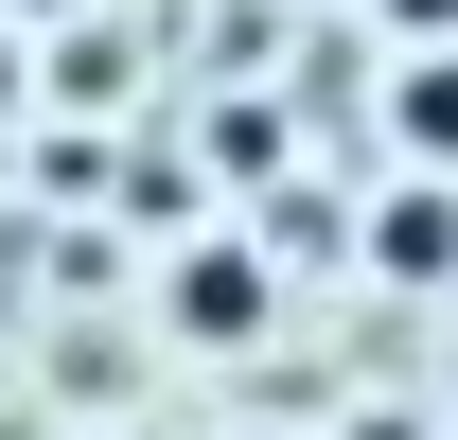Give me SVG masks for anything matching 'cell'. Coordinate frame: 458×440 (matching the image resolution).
I'll return each instance as SVG.
<instances>
[{
  "instance_id": "6da1fadb",
  "label": "cell",
  "mask_w": 458,
  "mask_h": 440,
  "mask_svg": "<svg viewBox=\"0 0 458 440\" xmlns=\"http://www.w3.org/2000/svg\"><path fill=\"white\" fill-rule=\"evenodd\" d=\"M176 334L247 352V334H265V265H247V247H176Z\"/></svg>"
},
{
  "instance_id": "5b68a950",
  "label": "cell",
  "mask_w": 458,
  "mask_h": 440,
  "mask_svg": "<svg viewBox=\"0 0 458 440\" xmlns=\"http://www.w3.org/2000/svg\"><path fill=\"white\" fill-rule=\"evenodd\" d=\"M54 106V89H36V36H18V18H0V141H18V123Z\"/></svg>"
},
{
  "instance_id": "3957f363",
  "label": "cell",
  "mask_w": 458,
  "mask_h": 440,
  "mask_svg": "<svg viewBox=\"0 0 458 440\" xmlns=\"http://www.w3.org/2000/svg\"><path fill=\"white\" fill-rule=\"evenodd\" d=\"M388 141H405L423 176H458V36H441V54H405V89H388Z\"/></svg>"
},
{
  "instance_id": "52a82bcc",
  "label": "cell",
  "mask_w": 458,
  "mask_h": 440,
  "mask_svg": "<svg viewBox=\"0 0 458 440\" xmlns=\"http://www.w3.org/2000/svg\"><path fill=\"white\" fill-rule=\"evenodd\" d=\"M352 440H423V423H352Z\"/></svg>"
},
{
  "instance_id": "277c9868",
  "label": "cell",
  "mask_w": 458,
  "mask_h": 440,
  "mask_svg": "<svg viewBox=\"0 0 458 440\" xmlns=\"http://www.w3.org/2000/svg\"><path fill=\"white\" fill-rule=\"evenodd\" d=\"M36 89H54V106H123V54H106V36H54Z\"/></svg>"
},
{
  "instance_id": "ba28073f",
  "label": "cell",
  "mask_w": 458,
  "mask_h": 440,
  "mask_svg": "<svg viewBox=\"0 0 458 440\" xmlns=\"http://www.w3.org/2000/svg\"><path fill=\"white\" fill-rule=\"evenodd\" d=\"M54 18H71V0H54Z\"/></svg>"
},
{
  "instance_id": "7a4b0ae2",
  "label": "cell",
  "mask_w": 458,
  "mask_h": 440,
  "mask_svg": "<svg viewBox=\"0 0 458 440\" xmlns=\"http://www.w3.org/2000/svg\"><path fill=\"white\" fill-rule=\"evenodd\" d=\"M370 265H388V282H458V194H441V176L370 212Z\"/></svg>"
},
{
  "instance_id": "8992f818",
  "label": "cell",
  "mask_w": 458,
  "mask_h": 440,
  "mask_svg": "<svg viewBox=\"0 0 458 440\" xmlns=\"http://www.w3.org/2000/svg\"><path fill=\"white\" fill-rule=\"evenodd\" d=\"M388 18H405V36H458V0H388Z\"/></svg>"
}]
</instances>
